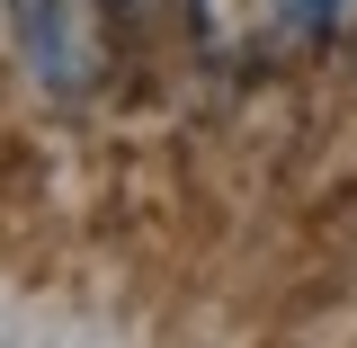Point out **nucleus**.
<instances>
[{
	"label": "nucleus",
	"mask_w": 357,
	"mask_h": 348,
	"mask_svg": "<svg viewBox=\"0 0 357 348\" xmlns=\"http://www.w3.org/2000/svg\"><path fill=\"white\" fill-rule=\"evenodd\" d=\"M340 27H349V36H357V0H340Z\"/></svg>",
	"instance_id": "obj_2"
},
{
	"label": "nucleus",
	"mask_w": 357,
	"mask_h": 348,
	"mask_svg": "<svg viewBox=\"0 0 357 348\" xmlns=\"http://www.w3.org/2000/svg\"><path fill=\"white\" fill-rule=\"evenodd\" d=\"M197 27H206V45H259L268 36V0H197Z\"/></svg>",
	"instance_id": "obj_1"
}]
</instances>
